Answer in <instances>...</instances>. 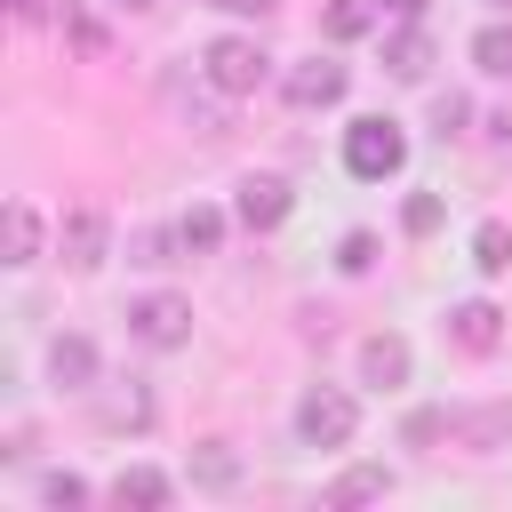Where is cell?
Segmentation results:
<instances>
[{"instance_id":"1","label":"cell","mask_w":512,"mask_h":512,"mask_svg":"<svg viewBox=\"0 0 512 512\" xmlns=\"http://www.w3.org/2000/svg\"><path fill=\"white\" fill-rule=\"evenodd\" d=\"M200 80H208L216 96H256V88L272 80V48H264L256 32H216V40L200 48Z\"/></svg>"},{"instance_id":"2","label":"cell","mask_w":512,"mask_h":512,"mask_svg":"<svg viewBox=\"0 0 512 512\" xmlns=\"http://www.w3.org/2000/svg\"><path fill=\"white\" fill-rule=\"evenodd\" d=\"M344 168H352L360 184L400 176V168H408V128H400L392 112H360V120L344 128Z\"/></svg>"},{"instance_id":"3","label":"cell","mask_w":512,"mask_h":512,"mask_svg":"<svg viewBox=\"0 0 512 512\" xmlns=\"http://www.w3.org/2000/svg\"><path fill=\"white\" fill-rule=\"evenodd\" d=\"M120 320H128V344H144V352H184L192 344V304L176 288H136L120 304Z\"/></svg>"},{"instance_id":"4","label":"cell","mask_w":512,"mask_h":512,"mask_svg":"<svg viewBox=\"0 0 512 512\" xmlns=\"http://www.w3.org/2000/svg\"><path fill=\"white\" fill-rule=\"evenodd\" d=\"M352 432H360V400H352L344 384H304V400H296V440H304V448H352Z\"/></svg>"},{"instance_id":"5","label":"cell","mask_w":512,"mask_h":512,"mask_svg":"<svg viewBox=\"0 0 512 512\" xmlns=\"http://www.w3.org/2000/svg\"><path fill=\"white\" fill-rule=\"evenodd\" d=\"M440 336H448L464 360H488V352H504L512 320H504V304H488V296H456V304L440 312Z\"/></svg>"},{"instance_id":"6","label":"cell","mask_w":512,"mask_h":512,"mask_svg":"<svg viewBox=\"0 0 512 512\" xmlns=\"http://www.w3.org/2000/svg\"><path fill=\"white\" fill-rule=\"evenodd\" d=\"M56 256H64V272H96V264L112 256V216H104L96 200L64 208V224H56Z\"/></svg>"},{"instance_id":"7","label":"cell","mask_w":512,"mask_h":512,"mask_svg":"<svg viewBox=\"0 0 512 512\" xmlns=\"http://www.w3.org/2000/svg\"><path fill=\"white\" fill-rule=\"evenodd\" d=\"M344 88H352V72H344L336 56H304V64H288V72H280V96H288L296 112H336V104H344Z\"/></svg>"},{"instance_id":"8","label":"cell","mask_w":512,"mask_h":512,"mask_svg":"<svg viewBox=\"0 0 512 512\" xmlns=\"http://www.w3.org/2000/svg\"><path fill=\"white\" fill-rule=\"evenodd\" d=\"M288 208H296V184L288 176H240L232 184V224H248V232H280Z\"/></svg>"},{"instance_id":"9","label":"cell","mask_w":512,"mask_h":512,"mask_svg":"<svg viewBox=\"0 0 512 512\" xmlns=\"http://www.w3.org/2000/svg\"><path fill=\"white\" fill-rule=\"evenodd\" d=\"M48 384H56V392H96V384H104V352H96V336H80V328L48 336Z\"/></svg>"},{"instance_id":"10","label":"cell","mask_w":512,"mask_h":512,"mask_svg":"<svg viewBox=\"0 0 512 512\" xmlns=\"http://www.w3.org/2000/svg\"><path fill=\"white\" fill-rule=\"evenodd\" d=\"M416 376V352H408V336L400 328H376V336H360V384H376V392H400Z\"/></svg>"},{"instance_id":"11","label":"cell","mask_w":512,"mask_h":512,"mask_svg":"<svg viewBox=\"0 0 512 512\" xmlns=\"http://www.w3.org/2000/svg\"><path fill=\"white\" fill-rule=\"evenodd\" d=\"M432 32H424V16L416 24H392L384 32V80H400V88H416V80H432Z\"/></svg>"},{"instance_id":"12","label":"cell","mask_w":512,"mask_h":512,"mask_svg":"<svg viewBox=\"0 0 512 512\" xmlns=\"http://www.w3.org/2000/svg\"><path fill=\"white\" fill-rule=\"evenodd\" d=\"M40 256H48V224H40V208H32V200H8V208H0V264L24 272V264H40Z\"/></svg>"},{"instance_id":"13","label":"cell","mask_w":512,"mask_h":512,"mask_svg":"<svg viewBox=\"0 0 512 512\" xmlns=\"http://www.w3.org/2000/svg\"><path fill=\"white\" fill-rule=\"evenodd\" d=\"M112 504H120V512H168V504H176V472H160V464H120V472H112Z\"/></svg>"},{"instance_id":"14","label":"cell","mask_w":512,"mask_h":512,"mask_svg":"<svg viewBox=\"0 0 512 512\" xmlns=\"http://www.w3.org/2000/svg\"><path fill=\"white\" fill-rule=\"evenodd\" d=\"M392 496V464H344L328 488H320V504L328 512H352V504H384Z\"/></svg>"},{"instance_id":"15","label":"cell","mask_w":512,"mask_h":512,"mask_svg":"<svg viewBox=\"0 0 512 512\" xmlns=\"http://www.w3.org/2000/svg\"><path fill=\"white\" fill-rule=\"evenodd\" d=\"M368 32H384V0H328V8H320V40H328V48H352V40H368Z\"/></svg>"},{"instance_id":"16","label":"cell","mask_w":512,"mask_h":512,"mask_svg":"<svg viewBox=\"0 0 512 512\" xmlns=\"http://www.w3.org/2000/svg\"><path fill=\"white\" fill-rule=\"evenodd\" d=\"M456 440H464L472 456H496V448L512 440V408H504V400H488V408H456Z\"/></svg>"},{"instance_id":"17","label":"cell","mask_w":512,"mask_h":512,"mask_svg":"<svg viewBox=\"0 0 512 512\" xmlns=\"http://www.w3.org/2000/svg\"><path fill=\"white\" fill-rule=\"evenodd\" d=\"M192 488H200V496H232V488H240V448L200 440V448H192Z\"/></svg>"},{"instance_id":"18","label":"cell","mask_w":512,"mask_h":512,"mask_svg":"<svg viewBox=\"0 0 512 512\" xmlns=\"http://www.w3.org/2000/svg\"><path fill=\"white\" fill-rule=\"evenodd\" d=\"M472 272H480V280H504V272H512V224H504V216H480V224H472Z\"/></svg>"},{"instance_id":"19","label":"cell","mask_w":512,"mask_h":512,"mask_svg":"<svg viewBox=\"0 0 512 512\" xmlns=\"http://www.w3.org/2000/svg\"><path fill=\"white\" fill-rule=\"evenodd\" d=\"M32 496H40L48 512H88V504H96V488H88L80 472H64V464H48V472L32 480Z\"/></svg>"},{"instance_id":"20","label":"cell","mask_w":512,"mask_h":512,"mask_svg":"<svg viewBox=\"0 0 512 512\" xmlns=\"http://www.w3.org/2000/svg\"><path fill=\"white\" fill-rule=\"evenodd\" d=\"M176 232H184V256H216V248H224V208L192 200V208L176 216Z\"/></svg>"},{"instance_id":"21","label":"cell","mask_w":512,"mask_h":512,"mask_svg":"<svg viewBox=\"0 0 512 512\" xmlns=\"http://www.w3.org/2000/svg\"><path fill=\"white\" fill-rule=\"evenodd\" d=\"M472 64H480L488 80H512V16H496V24L472 32Z\"/></svg>"},{"instance_id":"22","label":"cell","mask_w":512,"mask_h":512,"mask_svg":"<svg viewBox=\"0 0 512 512\" xmlns=\"http://www.w3.org/2000/svg\"><path fill=\"white\" fill-rule=\"evenodd\" d=\"M152 416H160V400L136 384L128 400H104V432H152Z\"/></svg>"},{"instance_id":"23","label":"cell","mask_w":512,"mask_h":512,"mask_svg":"<svg viewBox=\"0 0 512 512\" xmlns=\"http://www.w3.org/2000/svg\"><path fill=\"white\" fill-rule=\"evenodd\" d=\"M424 120H432V136H440V144H456V136H464V128H472V96H456V88H440V96H432V112H424Z\"/></svg>"},{"instance_id":"24","label":"cell","mask_w":512,"mask_h":512,"mask_svg":"<svg viewBox=\"0 0 512 512\" xmlns=\"http://www.w3.org/2000/svg\"><path fill=\"white\" fill-rule=\"evenodd\" d=\"M440 216H448V200H440V192H408V200H400V232H408V240H432V232H440Z\"/></svg>"},{"instance_id":"25","label":"cell","mask_w":512,"mask_h":512,"mask_svg":"<svg viewBox=\"0 0 512 512\" xmlns=\"http://www.w3.org/2000/svg\"><path fill=\"white\" fill-rule=\"evenodd\" d=\"M400 440H408V448H432V440H456V408H408V424H400Z\"/></svg>"},{"instance_id":"26","label":"cell","mask_w":512,"mask_h":512,"mask_svg":"<svg viewBox=\"0 0 512 512\" xmlns=\"http://www.w3.org/2000/svg\"><path fill=\"white\" fill-rule=\"evenodd\" d=\"M176 248H184V232H176V224H144L128 264H176Z\"/></svg>"},{"instance_id":"27","label":"cell","mask_w":512,"mask_h":512,"mask_svg":"<svg viewBox=\"0 0 512 512\" xmlns=\"http://www.w3.org/2000/svg\"><path fill=\"white\" fill-rule=\"evenodd\" d=\"M56 24H64V40H72L80 56H104V24H88L80 8H56Z\"/></svg>"},{"instance_id":"28","label":"cell","mask_w":512,"mask_h":512,"mask_svg":"<svg viewBox=\"0 0 512 512\" xmlns=\"http://www.w3.org/2000/svg\"><path fill=\"white\" fill-rule=\"evenodd\" d=\"M376 264V232H344V248H336V272H368Z\"/></svg>"},{"instance_id":"29","label":"cell","mask_w":512,"mask_h":512,"mask_svg":"<svg viewBox=\"0 0 512 512\" xmlns=\"http://www.w3.org/2000/svg\"><path fill=\"white\" fill-rule=\"evenodd\" d=\"M488 136H496V152H512V96L488 112Z\"/></svg>"},{"instance_id":"30","label":"cell","mask_w":512,"mask_h":512,"mask_svg":"<svg viewBox=\"0 0 512 512\" xmlns=\"http://www.w3.org/2000/svg\"><path fill=\"white\" fill-rule=\"evenodd\" d=\"M208 8H224V16H256V24H264L280 0H208Z\"/></svg>"},{"instance_id":"31","label":"cell","mask_w":512,"mask_h":512,"mask_svg":"<svg viewBox=\"0 0 512 512\" xmlns=\"http://www.w3.org/2000/svg\"><path fill=\"white\" fill-rule=\"evenodd\" d=\"M424 8H432V0H384V16H400V24H416Z\"/></svg>"},{"instance_id":"32","label":"cell","mask_w":512,"mask_h":512,"mask_svg":"<svg viewBox=\"0 0 512 512\" xmlns=\"http://www.w3.org/2000/svg\"><path fill=\"white\" fill-rule=\"evenodd\" d=\"M16 16H24V24H40V16H48V0H16Z\"/></svg>"},{"instance_id":"33","label":"cell","mask_w":512,"mask_h":512,"mask_svg":"<svg viewBox=\"0 0 512 512\" xmlns=\"http://www.w3.org/2000/svg\"><path fill=\"white\" fill-rule=\"evenodd\" d=\"M104 8H128V16H144V8H152V0H104Z\"/></svg>"},{"instance_id":"34","label":"cell","mask_w":512,"mask_h":512,"mask_svg":"<svg viewBox=\"0 0 512 512\" xmlns=\"http://www.w3.org/2000/svg\"><path fill=\"white\" fill-rule=\"evenodd\" d=\"M488 8H496V16H512V0H488Z\"/></svg>"}]
</instances>
